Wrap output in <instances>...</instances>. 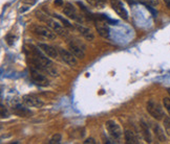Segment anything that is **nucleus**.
Instances as JSON below:
<instances>
[{
    "label": "nucleus",
    "mask_w": 170,
    "mask_h": 144,
    "mask_svg": "<svg viewBox=\"0 0 170 144\" xmlns=\"http://www.w3.org/2000/svg\"><path fill=\"white\" fill-rule=\"evenodd\" d=\"M153 132H154V135H156V139H158V141H160V142H166L165 133L163 132L162 128H161L158 124H153Z\"/></svg>",
    "instance_id": "nucleus-17"
},
{
    "label": "nucleus",
    "mask_w": 170,
    "mask_h": 144,
    "mask_svg": "<svg viewBox=\"0 0 170 144\" xmlns=\"http://www.w3.org/2000/svg\"><path fill=\"white\" fill-rule=\"evenodd\" d=\"M76 27H77V29L79 30V33H80L86 40H88V41H92V40L94 39V34L91 33V30H90L89 28L85 27V26H83V25H80V24H77Z\"/></svg>",
    "instance_id": "nucleus-14"
},
{
    "label": "nucleus",
    "mask_w": 170,
    "mask_h": 144,
    "mask_svg": "<svg viewBox=\"0 0 170 144\" xmlns=\"http://www.w3.org/2000/svg\"><path fill=\"white\" fill-rule=\"evenodd\" d=\"M94 23H96V28H97L98 33L101 37L103 38H109L110 31H109L108 25H107V21L104 15H94Z\"/></svg>",
    "instance_id": "nucleus-2"
},
{
    "label": "nucleus",
    "mask_w": 170,
    "mask_h": 144,
    "mask_svg": "<svg viewBox=\"0 0 170 144\" xmlns=\"http://www.w3.org/2000/svg\"><path fill=\"white\" fill-rule=\"evenodd\" d=\"M111 2V6H112L113 11L121 17L124 20L128 18V13L127 11L125 9V7L123 6V3L121 2L120 0H110Z\"/></svg>",
    "instance_id": "nucleus-11"
},
{
    "label": "nucleus",
    "mask_w": 170,
    "mask_h": 144,
    "mask_svg": "<svg viewBox=\"0 0 170 144\" xmlns=\"http://www.w3.org/2000/svg\"><path fill=\"white\" fill-rule=\"evenodd\" d=\"M88 143H91V144H96L97 142H96V140L94 139V138H88V139H86L84 141V144H88Z\"/></svg>",
    "instance_id": "nucleus-27"
},
{
    "label": "nucleus",
    "mask_w": 170,
    "mask_h": 144,
    "mask_svg": "<svg viewBox=\"0 0 170 144\" xmlns=\"http://www.w3.org/2000/svg\"><path fill=\"white\" fill-rule=\"evenodd\" d=\"M164 2H165L166 6H167L168 9H170V0H164Z\"/></svg>",
    "instance_id": "nucleus-29"
},
{
    "label": "nucleus",
    "mask_w": 170,
    "mask_h": 144,
    "mask_svg": "<svg viewBox=\"0 0 170 144\" xmlns=\"http://www.w3.org/2000/svg\"><path fill=\"white\" fill-rule=\"evenodd\" d=\"M163 105H164V108L166 109V111L168 112V114L170 115V98L169 97L163 98Z\"/></svg>",
    "instance_id": "nucleus-23"
},
{
    "label": "nucleus",
    "mask_w": 170,
    "mask_h": 144,
    "mask_svg": "<svg viewBox=\"0 0 170 144\" xmlns=\"http://www.w3.org/2000/svg\"><path fill=\"white\" fill-rule=\"evenodd\" d=\"M145 5H146L147 9H148L149 12H150L152 15H153V17H156V15H158V12H156V9H152V7L150 6V4H149V5H148V4H145Z\"/></svg>",
    "instance_id": "nucleus-25"
},
{
    "label": "nucleus",
    "mask_w": 170,
    "mask_h": 144,
    "mask_svg": "<svg viewBox=\"0 0 170 144\" xmlns=\"http://www.w3.org/2000/svg\"><path fill=\"white\" fill-rule=\"evenodd\" d=\"M85 1L89 5L97 7V9H102L105 6V3H106V0H85Z\"/></svg>",
    "instance_id": "nucleus-19"
},
{
    "label": "nucleus",
    "mask_w": 170,
    "mask_h": 144,
    "mask_svg": "<svg viewBox=\"0 0 170 144\" xmlns=\"http://www.w3.org/2000/svg\"><path fill=\"white\" fill-rule=\"evenodd\" d=\"M6 41H7V44H9V45H13V44H14V42H15V37H14V36L9 35L6 37Z\"/></svg>",
    "instance_id": "nucleus-24"
},
{
    "label": "nucleus",
    "mask_w": 170,
    "mask_h": 144,
    "mask_svg": "<svg viewBox=\"0 0 170 144\" xmlns=\"http://www.w3.org/2000/svg\"><path fill=\"white\" fill-rule=\"evenodd\" d=\"M13 111L16 115L20 117H27L30 115H32V112L28 109H26L25 107H23L22 105H16L13 108Z\"/></svg>",
    "instance_id": "nucleus-15"
},
{
    "label": "nucleus",
    "mask_w": 170,
    "mask_h": 144,
    "mask_svg": "<svg viewBox=\"0 0 170 144\" xmlns=\"http://www.w3.org/2000/svg\"><path fill=\"white\" fill-rule=\"evenodd\" d=\"M30 51H31V63L32 67L40 70L42 72H46L47 74L52 76H57V71L53 67V63L50 60L46 58V54H43L41 51L34 46H30Z\"/></svg>",
    "instance_id": "nucleus-1"
},
{
    "label": "nucleus",
    "mask_w": 170,
    "mask_h": 144,
    "mask_svg": "<svg viewBox=\"0 0 170 144\" xmlns=\"http://www.w3.org/2000/svg\"><path fill=\"white\" fill-rule=\"evenodd\" d=\"M145 1H147V2H148V4L153 5V6H156V5H158V0H145Z\"/></svg>",
    "instance_id": "nucleus-28"
},
{
    "label": "nucleus",
    "mask_w": 170,
    "mask_h": 144,
    "mask_svg": "<svg viewBox=\"0 0 170 144\" xmlns=\"http://www.w3.org/2000/svg\"><path fill=\"white\" fill-rule=\"evenodd\" d=\"M41 72H42V71L36 69V68H34V67H31V77H32V81H33L36 85H38V86L47 87L48 85H50V81H48L47 77L45 76L44 74H42Z\"/></svg>",
    "instance_id": "nucleus-6"
},
{
    "label": "nucleus",
    "mask_w": 170,
    "mask_h": 144,
    "mask_svg": "<svg viewBox=\"0 0 170 144\" xmlns=\"http://www.w3.org/2000/svg\"><path fill=\"white\" fill-rule=\"evenodd\" d=\"M1 117H2V118L7 117V111H6V109H5L3 105H1Z\"/></svg>",
    "instance_id": "nucleus-26"
},
{
    "label": "nucleus",
    "mask_w": 170,
    "mask_h": 144,
    "mask_svg": "<svg viewBox=\"0 0 170 144\" xmlns=\"http://www.w3.org/2000/svg\"><path fill=\"white\" fill-rule=\"evenodd\" d=\"M44 21L46 22L47 25L50 26V27L52 28V29L54 30L56 34H58V35H60V36H66V35H67V34H66L65 28H64V25H61V24H60L59 22H57L56 20L46 17V18L44 19Z\"/></svg>",
    "instance_id": "nucleus-8"
},
{
    "label": "nucleus",
    "mask_w": 170,
    "mask_h": 144,
    "mask_svg": "<svg viewBox=\"0 0 170 144\" xmlns=\"http://www.w3.org/2000/svg\"><path fill=\"white\" fill-rule=\"evenodd\" d=\"M147 112L151 116L153 117L156 120H162L164 119V111L161 107V105L158 101L153 99H150L147 101V106H146Z\"/></svg>",
    "instance_id": "nucleus-3"
},
{
    "label": "nucleus",
    "mask_w": 170,
    "mask_h": 144,
    "mask_svg": "<svg viewBox=\"0 0 170 144\" xmlns=\"http://www.w3.org/2000/svg\"><path fill=\"white\" fill-rule=\"evenodd\" d=\"M167 91H168V94H169V95H170V88H169V89H168V90H167Z\"/></svg>",
    "instance_id": "nucleus-32"
},
{
    "label": "nucleus",
    "mask_w": 170,
    "mask_h": 144,
    "mask_svg": "<svg viewBox=\"0 0 170 144\" xmlns=\"http://www.w3.org/2000/svg\"><path fill=\"white\" fill-rule=\"evenodd\" d=\"M105 126H106V130L108 132V134L110 135V137L113 140H120L122 138V130L119 126V124L113 120H107L105 122Z\"/></svg>",
    "instance_id": "nucleus-5"
},
{
    "label": "nucleus",
    "mask_w": 170,
    "mask_h": 144,
    "mask_svg": "<svg viewBox=\"0 0 170 144\" xmlns=\"http://www.w3.org/2000/svg\"><path fill=\"white\" fill-rule=\"evenodd\" d=\"M59 53H60V58L65 62L66 64H68L69 66H76L77 65V58L71 53V51H67L65 49L59 48Z\"/></svg>",
    "instance_id": "nucleus-10"
},
{
    "label": "nucleus",
    "mask_w": 170,
    "mask_h": 144,
    "mask_svg": "<svg viewBox=\"0 0 170 144\" xmlns=\"http://www.w3.org/2000/svg\"><path fill=\"white\" fill-rule=\"evenodd\" d=\"M63 13L68 17V18L73 19V20H76V21H82L81 19V16H79V14L77 13L76 11L75 6L71 3H66L64 5V9H63Z\"/></svg>",
    "instance_id": "nucleus-13"
},
{
    "label": "nucleus",
    "mask_w": 170,
    "mask_h": 144,
    "mask_svg": "<svg viewBox=\"0 0 170 144\" xmlns=\"http://www.w3.org/2000/svg\"><path fill=\"white\" fill-rule=\"evenodd\" d=\"M61 135L60 134H55L54 136H53L52 138L50 139V141H48V143L50 144H58L61 142Z\"/></svg>",
    "instance_id": "nucleus-21"
},
{
    "label": "nucleus",
    "mask_w": 170,
    "mask_h": 144,
    "mask_svg": "<svg viewBox=\"0 0 170 144\" xmlns=\"http://www.w3.org/2000/svg\"><path fill=\"white\" fill-rule=\"evenodd\" d=\"M127 1H128V2H129V3H132V2H133L132 0H127Z\"/></svg>",
    "instance_id": "nucleus-31"
},
{
    "label": "nucleus",
    "mask_w": 170,
    "mask_h": 144,
    "mask_svg": "<svg viewBox=\"0 0 170 144\" xmlns=\"http://www.w3.org/2000/svg\"><path fill=\"white\" fill-rule=\"evenodd\" d=\"M163 120H164V128H165L166 133H167L168 136H170V117H165Z\"/></svg>",
    "instance_id": "nucleus-22"
},
{
    "label": "nucleus",
    "mask_w": 170,
    "mask_h": 144,
    "mask_svg": "<svg viewBox=\"0 0 170 144\" xmlns=\"http://www.w3.org/2000/svg\"><path fill=\"white\" fill-rule=\"evenodd\" d=\"M68 48L69 51L76 56L77 58H84L85 56V46L80 43L78 40L75 41H71L68 43Z\"/></svg>",
    "instance_id": "nucleus-7"
},
{
    "label": "nucleus",
    "mask_w": 170,
    "mask_h": 144,
    "mask_svg": "<svg viewBox=\"0 0 170 144\" xmlns=\"http://www.w3.org/2000/svg\"><path fill=\"white\" fill-rule=\"evenodd\" d=\"M33 33L35 35H37L38 37L42 38V39H45V40H55L57 37V34L55 33L54 30L52 28H47V27H44V26H40V25H35L33 26Z\"/></svg>",
    "instance_id": "nucleus-4"
},
{
    "label": "nucleus",
    "mask_w": 170,
    "mask_h": 144,
    "mask_svg": "<svg viewBox=\"0 0 170 144\" xmlns=\"http://www.w3.org/2000/svg\"><path fill=\"white\" fill-rule=\"evenodd\" d=\"M38 47L42 50V52H44L47 56H50V58H57L58 56H60L59 50H58V49H56L55 47L48 45V44L39 43V44H38Z\"/></svg>",
    "instance_id": "nucleus-12"
},
{
    "label": "nucleus",
    "mask_w": 170,
    "mask_h": 144,
    "mask_svg": "<svg viewBox=\"0 0 170 144\" xmlns=\"http://www.w3.org/2000/svg\"><path fill=\"white\" fill-rule=\"evenodd\" d=\"M22 101L25 106L31 108H41L43 107V101L40 98L34 95H24L22 97Z\"/></svg>",
    "instance_id": "nucleus-9"
},
{
    "label": "nucleus",
    "mask_w": 170,
    "mask_h": 144,
    "mask_svg": "<svg viewBox=\"0 0 170 144\" xmlns=\"http://www.w3.org/2000/svg\"><path fill=\"white\" fill-rule=\"evenodd\" d=\"M141 128L142 132H143V136H144V139L147 143H151L152 142V139H151V135H150V130L148 128V125H147L145 122H141Z\"/></svg>",
    "instance_id": "nucleus-18"
},
{
    "label": "nucleus",
    "mask_w": 170,
    "mask_h": 144,
    "mask_svg": "<svg viewBox=\"0 0 170 144\" xmlns=\"http://www.w3.org/2000/svg\"><path fill=\"white\" fill-rule=\"evenodd\" d=\"M54 16H55V18L59 19L60 21H61L62 23H63V25L65 26V27H68V28H73V26L71 25V23H69V21H67V20H66L65 18H63L62 16H60V15H58V14H55Z\"/></svg>",
    "instance_id": "nucleus-20"
},
{
    "label": "nucleus",
    "mask_w": 170,
    "mask_h": 144,
    "mask_svg": "<svg viewBox=\"0 0 170 144\" xmlns=\"http://www.w3.org/2000/svg\"><path fill=\"white\" fill-rule=\"evenodd\" d=\"M124 137H125L126 143H131V144H139V139H138L137 135L132 130H126L124 133Z\"/></svg>",
    "instance_id": "nucleus-16"
},
{
    "label": "nucleus",
    "mask_w": 170,
    "mask_h": 144,
    "mask_svg": "<svg viewBox=\"0 0 170 144\" xmlns=\"http://www.w3.org/2000/svg\"><path fill=\"white\" fill-rule=\"evenodd\" d=\"M56 4H61V0H58V1H56Z\"/></svg>",
    "instance_id": "nucleus-30"
}]
</instances>
